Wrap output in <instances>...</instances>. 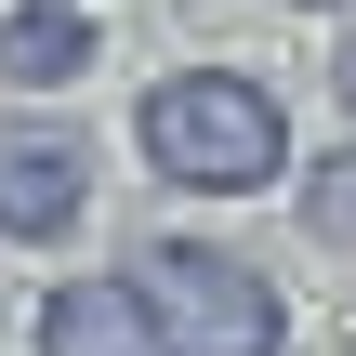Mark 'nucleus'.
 Wrapping results in <instances>:
<instances>
[{
    "mask_svg": "<svg viewBox=\"0 0 356 356\" xmlns=\"http://www.w3.org/2000/svg\"><path fill=\"white\" fill-rule=\"evenodd\" d=\"M79 211H92V145L66 119H0V238L53 251Z\"/></svg>",
    "mask_w": 356,
    "mask_h": 356,
    "instance_id": "7ed1b4c3",
    "label": "nucleus"
},
{
    "mask_svg": "<svg viewBox=\"0 0 356 356\" xmlns=\"http://www.w3.org/2000/svg\"><path fill=\"white\" fill-rule=\"evenodd\" d=\"M92 53H106V40H92L79 0H13V13H0V79H13V92H66Z\"/></svg>",
    "mask_w": 356,
    "mask_h": 356,
    "instance_id": "39448f33",
    "label": "nucleus"
},
{
    "mask_svg": "<svg viewBox=\"0 0 356 356\" xmlns=\"http://www.w3.org/2000/svg\"><path fill=\"white\" fill-rule=\"evenodd\" d=\"M291 13H343V0H291Z\"/></svg>",
    "mask_w": 356,
    "mask_h": 356,
    "instance_id": "6e6552de",
    "label": "nucleus"
},
{
    "mask_svg": "<svg viewBox=\"0 0 356 356\" xmlns=\"http://www.w3.org/2000/svg\"><path fill=\"white\" fill-rule=\"evenodd\" d=\"M304 225H317L330 251H356V145L343 159H304Z\"/></svg>",
    "mask_w": 356,
    "mask_h": 356,
    "instance_id": "423d86ee",
    "label": "nucleus"
},
{
    "mask_svg": "<svg viewBox=\"0 0 356 356\" xmlns=\"http://www.w3.org/2000/svg\"><path fill=\"white\" fill-rule=\"evenodd\" d=\"M132 145L159 185L185 198H264L291 172V106L251 79V66H172L132 92Z\"/></svg>",
    "mask_w": 356,
    "mask_h": 356,
    "instance_id": "f257e3e1",
    "label": "nucleus"
},
{
    "mask_svg": "<svg viewBox=\"0 0 356 356\" xmlns=\"http://www.w3.org/2000/svg\"><path fill=\"white\" fill-rule=\"evenodd\" d=\"M132 291L159 304L172 356H277L291 343L277 277H264L251 251H225V238H145V251H132Z\"/></svg>",
    "mask_w": 356,
    "mask_h": 356,
    "instance_id": "f03ea898",
    "label": "nucleus"
},
{
    "mask_svg": "<svg viewBox=\"0 0 356 356\" xmlns=\"http://www.w3.org/2000/svg\"><path fill=\"white\" fill-rule=\"evenodd\" d=\"M330 92H343V119H356V40H343V53H330Z\"/></svg>",
    "mask_w": 356,
    "mask_h": 356,
    "instance_id": "0eeeda50",
    "label": "nucleus"
},
{
    "mask_svg": "<svg viewBox=\"0 0 356 356\" xmlns=\"http://www.w3.org/2000/svg\"><path fill=\"white\" fill-rule=\"evenodd\" d=\"M40 356H172V330H159V304H145L132 264H119V277L40 291Z\"/></svg>",
    "mask_w": 356,
    "mask_h": 356,
    "instance_id": "20e7f679",
    "label": "nucleus"
}]
</instances>
